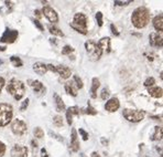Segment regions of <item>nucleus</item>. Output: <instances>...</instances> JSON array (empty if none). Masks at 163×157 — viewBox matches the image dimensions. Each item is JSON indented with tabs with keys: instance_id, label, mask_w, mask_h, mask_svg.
<instances>
[{
	"instance_id": "obj_1",
	"label": "nucleus",
	"mask_w": 163,
	"mask_h": 157,
	"mask_svg": "<svg viewBox=\"0 0 163 157\" xmlns=\"http://www.w3.org/2000/svg\"><path fill=\"white\" fill-rule=\"evenodd\" d=\"M131 21L132 24L138 29L145 28L148 24V22L150 21V11L145 7H139L132 12Z\"/></svg>"
},
{
	"instance_id": "obj_2",
	"label": "nucleus",
	"mask_w": 163,
	"mask_h": 157,
	"mask_svg": "<svg viewBox=\"0 0 163 157\" xmlns=\"http://www.w3.org/2000/svg\"><path fill=\"white\" fill-rule=\"evenodd\" d=\"M7 92L10 95H12L14 100L20 101L26 93V85L23 82L18 78H11L9 83L7 84Z\"/></svg>"
},
{
	"instance_id": "obj_3",
	"label": "nucleus",
	"mask_w": 163,
	"mask_h": 157,
	"mask_svg": "<svg viewBox=\"0 0 163 157\" xmlns=\"http://www.w3.org/2000/svg\"><path fill=\"white\" fill-rule=\"evenodd\" d=\"M87 23H88V19L85 16L84 13L78 12L74 16L73 22H71V27L74 30L82 34L87 33Z\"/></svg>"
},
{
	"instance_id": "obj_4",
	"label": "nucleus",
	"mask_w": 163,
	"mask_h": 157,
	"mask_svg": "<svg viewBox=\"0 0 163 157\" xmlns=\"http://www.w3.org/2000/svg\"><path fill=\"white\" fill-rule=\"evenodd\" d=\"M13 116L12 106L6 103H0V127L7 126Z\"/></svg>"
},
{
	"instance_id": "obj_5",
	"label": "nucleus",
	"mask_w": 163,
	"mask_h": 157,
	"mask_svg": "<svg viewBox=\"0 0 163 157\" xmlns=\"http://www.w3.org/2000/svg\"><path fill=\"white\" fill-rule=\"evenodd\" d=\"M85 49H86L87 54L89 55V58L92 61H97L101 58L103 55V50L100 49L98 43H96L93 40H88L85 43Z\"/></svg>"
},
{
	"instance_id": "obj_6",
	"label": "nucleus",
	"mask_w": 163,
	"mask_h": 157,
	"mask_svg": "<svg viewBox=\"0 0 163 157\" xmlns=\"http://www.w3.org/2000/svg\"><path fill=\"white\" fill-rule=\"evenodd\" d=\"M124 116L127 121H129V122L138 123V122H141V121L145 118V112H143V111L126 108V110H124Z\"/></svg>"
},
{
	"instance_id": "obj_7",
	"label": "nucleus",
	"mask_w": 163,
	"mask_h": 157,
	"mask_svg": "<svg viewBox=\"0 0 163 157\" xmlns=\"http://www.w3.org/2000/svg\"><path fill=\"white\" fill-rule=\"evenodd\" d=\"M26 129H28L26 124L24 123L23 121L18 120V118L13 121L12 124H11V131H12V133L14 134V135H17V136H21V135L26 134Z\"/></svg>"
},
{
	"instance_id": "obj_8",
	"label": "nucleus",
	"mask_w": 163,
	"mask_h": 157,
	"mask_svg": "<svg viewBox=\"0 0 163 157\" xmlns=\"http://www.w3.org/2000/svg\"><path fill=\"white\" fill-rule=\"evenodd\" d=\"M18 31L17 30H10L6 29V31L3 32L2 37L0 38V42H5V43H13L18 39Z\"/></svg>"
},
{
	"instance_id": "obj_9",
	"label": "nucleus",
	"mask_w": 163,
	"mask_h": 157,
	"mask_svg": "<svg viewBox=\"0 0 163 157\" xmlns=\"http://www.w3.org/2000/svg\"><path fill=\"white\" fill-rule=\"evenodd\" d=\"M42 12L44 13V16L46 17L47 20L50 21V22H53V23L58 22V13H56V11L53 8H51V7H49V6H45V7H43Z\"/></svg>"
},
{
	"instance_id": "obj_10",
	"label": "nucleus",
	"mask_w": 163,
	"mask_h": 157,
	"mask_svg": "<svg viewBox=\"0 0 163 157\" xmlns=\"http://www.w3.org/2000/svg\"><path fill=\"white\" fill-rule=\"evenodd\" d=\"M28 148L23 145L16 144L11 149V157H26Z\"/></svg>"
},
{
	"instance_id": "obj_11",
	"label": "nucleus",
	"mask_w": 163,
	"mask_h": 157,
	"mask_svg": "<svg viewBox=\"0 0 163 157\" xmlns=\"http://www.w3.org/2000/svg\"><path fill=\"white\" fill-rule=\"evenodd\" d=\"M149 41H150V45L152 47L155 48H162L163 45V37L162 33H159V32H153L149 36Z\"/></svg>"
},
{
	"instance_id": "obj_12",
	"label": "nucleus",
	"mask_w": 163,
	"mask_h": 157,
	"mask_svg": "<svg viewBox=\"0 0 163 157\" xmlns=\"http://www.w3.org/2000/svg\"><path fill=\"white\" fill-rule=\"evenodd\" d=\"M119 106H120V103H119V100L117 99V97H113V99H110L105 104L106 111H108V112H110V113L116 112L119 108Z\"/></svg>"
},
{
	"instance_id": "obj_13",
	"label": "nucleus",
	"mask_w": 163,
	"mask_h": 157,
	"mask_svg": "<svg viewBox=\"0 0 163 157\" xmlns=\"http://www.w3.org/2000/svg\"><path fill=\"white\" fill-rule=\"evenodd\" d=\"M71 151L74 153H76L79 151V142L77 139V132L76 129H72V135H71Z\"/></svg>"
},
{
	"instance_id": "obj_14",
	"label": "nucleus",
	"mask_w": 163,
	"mask_h": 157,
	"mask_svg": "<svg viewBox=\"0 0 163 157\" xmlns=\"http://www.w3.org/2000/svg\"><path fill=\"white\" fill-rule=\"evenodd\" d=\"M55 73H58L62 78H69L71 76L72 72L67 66H55Z\"/></svg>"
},
{
	"instance_id": "obj_15",
	"label": "nucleus",
	"mask_w": 163,
	"mask_h": 157,
	"mask_svg": "<svg viewBox=\"0 0 163 157\" xmlns=\"http://www.w3.org/2000/svg\"><path fill=\"white\" fill-rule=\"evenodd\" d=\"M78 114L79 108L77 106H72V108H67V111H66V120H67L69 125H72V123H73V116L78 115Z\"/></svg>"
},
{
	"instance_id": "obj_16",
	"label": "nucleus",
	"mask_w": 163,
	"mask_h": 157,
	"mask_svg": "<svg viewBox=\"0 0 163 157\" xmlns=\"http://www.w3.org/2000/svg\"><path fill=\"white\" fill-rule=\"evenodd\" d=\"M98 45L100 47V49L103 50V53H109L111 51L110 49V38L109 37H106L103 38V39H100V41L98 42Z\"/></svg>"
},
{
	"instance_id": "obj_17",
	"label": "nucleus",
	"mask_w": 163,
	"mask_h": 157,
	"mask_svg": "<svg viewBox=\"0 0 163 157\" xmlns=\"http://www.w3.org/2000/svg\"><path fill=\"white\" fill-rule=\"evenodd\" d=\"M65 91H66V93H69V94L72 95V96H77V93H78V89H77L76 84L74 83V81L66 82Z\"/></svg>"
},
{
	"instance_id": "obj_18",
	"label": "nucleus",
	"mask_w": 163,
	"mask_h": 157,
	"mask_svg": "<svg viewBox=\"0 0 163 157\" xmlns=\"http://www.w3.org/2000/svg\"><path fill=\"white\" fill-rule=\"evenodd\" d=\"M30 85H31V87L33 89V91L35 92V93H38V94H41V93H44L45 92V87L44 85H43L42 83L40 81H38V80H34V81H29Z\"/></svg>"
},
{
	"instance_id": "obj_19",
	"label": "nucleus",
	"mask_w": 163,
	"mask_h": 157,
	"mask_svg": "<svg viewBox=\"0 0 163 157\" xmlns=\"http://www.w3.org/2000/svg\"><path fill=\"white\" fill-rule=\"evenodd\" d=\"M33 71H34L35 73L39 74V75H44L47 72V66L46 64H44L42 62H37L33 64Z\"/></svg>"
},
{
	"instance_id": "obj_20",
	"label": "nucleus",
	"mask_w": 163,
	"mask_h": 157,
	"mask_svg": "<svg viewBox=\"0 0 163 157\" xmlns=\"http://www.w3.org/2000/svg\"><path fill=\"white\" fill-rule=\"evenodd\" d=\"M148 93L151 95L152 97H155V99H159V97H162L163 95V91L162 87H151L148 89Z\"/></svg>"
},
{
	"instance_id": "obj_21",
	"label": "nucleus",
	"mask_w": 163,
	"mask_h": 157,
	"mask_svg": "<svg viewBox=\"0 0 163 157\" xmlns=\"http://www.w3.org/2000/svg\"><path fill=\"white\" fill-rule=\"evenodd\" d=\"M100 85V82L99 80H98L97 78H94L92 81V87H90V96L93 97V99H96L97 97V89L99 87Z\"/></svg>"
},
{
	"instance_id": "obj_22",
	"label": "nucleus",
	"mask_w": 163,
	"mask_h": 157,
	"mask_svg": "<svg viewBox=\"0 0 163 157\" xmlns=\"http://www.w3.org/2000/svg\"><path fill=\"white\" fill-rule=\"evenodd\" d=\"M54 100H55V104H56V111L58 112H63L65 111V104H64L63 100L58 93H54Z\"/></svg>"
},
{
	"instance_id": "obj_23",
	"label": "nucleus",
	"mask_w": 163,
	"mask_h": 157,
	"mask_svg": "<svg viewBox=\"0 0 163 157\" xmlns=\"http://www.w3.org/2000/svg\"><path fill=\"white\" fill-rule=\"evenodd\" d=\"M153 27H154L155 30L158 31H162L163 30V16L162 15H159L153 19Z\"/></svg>"
},
{
	"instance_id": "obj_24",
	"label": "nucleus",
	"mask_w": 163,
	"mask_h": 157,
	"mask_svg": "<svg viewBox=\"0 0 163 157\" xmlns=\"http://www.w3.org/2000/svg\"><path fill=\"white\" fill-rule=\"evenodd\" d=\"M152 141H161L162 139V127L161 126H155L154 127V134L151 136Z\"/></svg>"
},
{
	"instance_id": "obj_25",
	"label": "nucleus",
	"mask_w": 163,
	"mask_h": 157,
	"mask_svg": "<svg viewBox=\"0 0 163 157\" xmlns=\"http://www.w3.org/2000/svg\"><path fill=\"white\" fill-rule=\"evenodd\" d=\"M49 31L53 34V36H58V37H64V33L62 32V30L56 28L54 26H49Z\"/></svg>"
},
{
	"instance_id": "obj_26",
	"label": "nucleus",
	"mask_w": 163,
	"mask_h": 157,
	"mask_svg": "<svg viewBox=\"0 0 163 157\" xmlns=\"http://www.w3.org/2000/svg\"><path fill=\"white\" fill-rule=\"evenodd\" d=\"M10 61H11V63L13 64V66H16V68H20V66H22V64H23V62L21 61V59L18 58V57H11Z\"/></svg>"
},
{
	"instance_id": "obj_27",
	"label": "nucleus",
	"mask_w": 163,
	"mask_h": 157,
	"mask_svg": "<svg viewBox=\"0 0 163 157\" xmlns=\"http://www.w3.org/2000/svg\"><path fill=\"white\" fill-rule=\"evenodd\" d=\"M33 134H34V136L39 139L44 137V132H43V129L41 127H35L34 131H33Z\"/></svg>"
},
{
	"instance_id": "obj_28",
	"label": "nucleus",
	"mask_w": 163,
	"mask_h": 157,
	"mask_svg": "<svg viewBox=\"0 0 163 157\" xmlns=\"http://www.w3.org/2000/svg\"><path fill=\"white\" fill-rule=\"evenodd\" d=\"M53 124L55 126H58V127L63 126V118H62V116H60V115L54 116V117H53Z\"/></svg>"
},
{
	"instance_id": "obj_29",
	"label": "nucleus",
	"mask_w": 163,
	"mask_h": 157,
	"mask_svg": "<svg viewBox=\"0 0 163 157\" xmlns=\"http://www.w3.org/2000/svg\"><path fill=\"white\" fill-rule=\"evenodd\" d=\"M73 81H74V83L76 84V87H77V89H82V87H84V84H83V81H82V78H79L78 75H74V78H73Z\"/></svg>"
},
{
	"instance_id": "obj_30",
	"label": "nucleus",
	"mask_w": 163,
	"mask_h": 157,
	"mask_svg": "<svg viewBox=\"0 0 163 157\" xmlns=\"http://www.w3.org/2000/svg\"><path fill=\"white\" fill-rule=\"evenodd\" d=\"M84 113L85 114H88V115H96V114H97V111L95 110L92 105L88 103V106H87L86 110H84Z\"/></svg>"
},
{
	"instance_id": "obj_31",
	"label": "nucleus",
	"mask_w": 163,
	"mask_h": 157,
	"mask_svg": "<svg viewBox=\"0 0 163 157\" xmlns=\"http://www.w3.org/2000/svg\"><path fill=\"white\" fill-rule=\"evenodd\" d=\"M72 52H74V49L71 45H65V47L62 49V54L66 55V54H71Z\"/></svg>"
},
{
	"instance_id": "obj_32",
	"label": "nucleus",
	"mask_w": 163,
	"mask_h": 157,
	"mask_svg": "<svg viewBox=\"0 0 163 157\" xmlns=\"http://www.w3.org/2000/svg\"><path fill=\"white\" fill-rule=\"evenodd\" d=\"M155 84V80H154V78H148L147 80L145 81V85L147 87H153Z\"/></svg>"
},
{
	"instance_id": "obj_33",
	"label": "nucleus",
	"mask_w": 163,
	"mask_h": 157,
	"mask_svg": "<svg viewBox=\"0 0 163 157\" xmlns=\"http://www.w3.org/2000/svg\"><path fill=\"white\" fill-rule=\"evenodd\" d=\"M96 20H97V22H98V26L99 27L103 26V13L101 12L96 13Z\"/></svg>"
},
{
	"instance_id": "obj_34",
	"label": "nucleus",
	"mask_w": 163,
	"mask_h": 157,
	"mask_svg": "<svg viewBox=\"0 0 163 157\" xmlns=\"http://www.w3.org/2000/svg\"><path fill=\"white\" fill-rule=\"evenodd\" d=\"M100 97L103 100H106L109 97V91H108V89H103V91H101V95H100Z\"/></svg>"
},
{
	"instance_id": "obj_35",
	"label": "nucleus",
	"mask_w": 163,
	"mask_h": 157,
	"mask_svg": "<svg viewBox=\"0 0 163 157\" xmlns=\"http://www.w3.org/2000/svg\"><path fill=\"white\" fill-rule=\"evenodd\" d=\"M78 132H79V134L82 135V137H83V139H84V141H87V139H88V133H86V132H85V129H83V128H79Z\"/></svg>"
},
{
	"instance_id": "obj_36",
	"label": "nucleus",
	"mask_w": 163,
	"mask_h": 157,
	"mask_svg": "<svg viewBox=\"0 0 163 157\" xmlns=\"http://www.w3.org/2000/svg\"><path fill=\"white\" fill-rule=\"evenodd\" d=\"M33 23L35 24V27H37L40 31H43V30H44V27L41 24V22H40L39 20H35V19H34V20H33Z\"/></svg>"
},
{
	"instance_id": "obj_37",
	"label": "nucleus",
	"mask_w": 163,
	"mask_h": 157,
	"mask_svg": "<svg viewBox=\"0 0 163 157\" xmlns=\"http://www.w3.org/2000/svg\"><path fill=\"white\" fill-rule=\"evenodd\" d=\"M132 1L131 0H129V1H113V3L116 6H127V5H129V3H131Z\"/></svg>"
},
{
	"instance_id": "obj_38",
	"label": "nucleus",
	"mask_w": 163,
	"mask_h": 157,
	"mask_svg": "<svg viewBox=\"0 0 163 157\" xmlns=\"http://www.w3.org/2000/svg\"><path fill=\"white\" fill-rule=\"evenodd\" d=\"M5 153H6V145L3 144L2 142L0 141V157L3 156Z\"/></svg>"
},
{
	"instance_id": "obj_39",
	"label": "nucleus",
	"mask_w": 163,
	"mask_h": 157,
	"mask_svg": "<svg viewBox=\"0 0 163 157\" xmlns=\"http://www.w3.org/2000/svg\"><path fill=\"white\" fill-rule=\"evenodd\" d=\"M28 105H29V99L24 100L23 102H22L21 106H20V110H21V111H24L26 108H28Z\"/></svg>"
},
{
	"instance_id": "obj_40",
	"label": "nucleus",
	"mask_w": 163,
	"mask_h": 157,
	"mask_svg": "<svg viewBox=\"0 0 163 157\" xmlns=\"http://www.w3.org/2000/svg\"><path fill=\"white\" fill-rule=\"evenodd\" d=\"M110 29H111V32H113V34H115L116 37H118V36H119V31L117 30V28L115 27V24H110Z\"/></svg>"
},
{
	"instance_id": "obj_41",
	"label": "nucleus",
	"mask_w": 163,
	"mask_h": 157,
	"mask_svg": "<svg viewBox=\"0 0 163 157\" xmlns=\"http://www.w3.org/2000/svg\"><path fill=\"white\" fill-rule=\"evenodd\" d=\"M3 87H5V78L0 76V93H1V91H2Z\"/></svg>"
},
{
	"instance_id": "obj_42",
	"label": "nucleus",
	"mask_w": 163,
	"mask_h": 157,
	"mask_svg": "<svg viewBox=\"0 0 163 157\" xmlns=\"http://www.w3.org/2000/svg\"><path fill=\"white\" fill-rule=\"evenodd\" d=\"M41 156H42V157H49V154H47L46 149H45V148L41 149Z\"/></svg>"
},
{
	"instance_id": "obj_43",
	"label": "nucleus",
	"mask_w": 163,
	"mask_h": 157,
	"mask_svg": "<svg viewBox=\"0 0 163 157\" xmlns=\"http://www.w3.org/2000/svg\"><path fill=\"white\" fill-rule=\"evenodd\" d=\"M34 15L37 16L38 19H40L41 17H42V15H41V11H40V10H35V11H34Z\"/></svg>"
},
{
	"instance_id": "obj_44",
	"label": "nucleus",
	"mask_w": 163,
	"mask_h": 157,
	"mask_svg": "<svg viewBox=\"0 0 163 157\" xmlns=\"http://www.w3.org/2000/svg\"><path fill=\"white\" fill-rule=\"evenodd\" d=\"M32 147H33V149H37L38 148V143H35L34 141H32Z\"/></svg>"
},
{
	"instance_id": "obj_45",
	"label": "nucleus",
	"mask_w": 163,
	"mask_h": 157,
	"mask_svg": "<svg viewBox=\"0 0 163 157\" xmlns=\"http://www.w3.org/2000/svg\"><path fill=\"white\" fill-rule=\"evenodd\" d=\"M92 157H100V155L97 152H93L92 153Z\"/></svg>"
},
{
	"instance_id": "obj_46",
	"label": "nucleus",
	"mask_w": 163,
	"mask_h": 157,
	"mask_svg": "<svg viewBox=\"0 0 163 157\" xmlns=\"http://www.w3.org/2000/svg\"><path fill=\"white\" fill-rule=\"evenodd\" d=\"M6 49H7L6 47H0V51H5Z\"/></svg>"
},
{
	"instance_id": "obj_47",
	"label": "nucleus",
	"mask_w": 163,
	"mask_h": 157,
	"mask_svg": "<svg viewBox=\"0 0 163 157\" xmlns=\"http://www.w3.org/2000/svg\"><path fill=\"white\" fill-rule=\"evenodd\" d=\"M101 142H103V144H107L108 143L107 141H105V138H101Z\"/></svg>"
},
{
	"instance_id": "obj_48",
	"label": "nucleus",
	"mask_w": 163,
	"mask_h": 157,
	"mask_svg": "<svg viewBox=\"0 0 163 157\" xmlns=\"http://www.w3.org/2000/svg\"><path fill=\"white\" fill-rule=\"evenodd\" d=\"M1 63H2V61H1V60H0V64H1Z\"/></svg>"
}]
</instances>
